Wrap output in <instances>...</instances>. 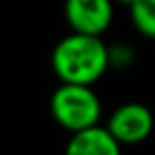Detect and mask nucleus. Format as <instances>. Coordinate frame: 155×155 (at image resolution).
<instances>
[{"mask_svg": "<svg viewBox=\"0 0 155 155\" xmlns=\"http://www.w3.org/2000/svg\"><path fill=\"white\" fill-rule=\"evenodd\" d=\"M110 65V49L100 35L77 34L63 38L51 55V67L61 83L87 84L100 79Z\"/></svg>", "mask_w": 155, "mask_h": 155, "instance_id": "nucleus-1", "label": "nucleus"}, {"mask_svg": "<svg viewBox=\"0 0 155 155\" xmlns=\"http://www.w3.org/2000/svg\"><path fill=\"white\" fill-rule=\"evenodd\" d=\"M51 114L61 128L75 134L98 126L102 106L91 87L63 83L51 96Z\"/></svg>", "mask_w": 155, "mask_h": 155, "instance_id": "nucleus-2", "label": "nucleus"}, {"mask_svg": "<svg viewBox=\"0 0 155 155\" xmlns=\"http://www.w3.org/2000/svg\"><path fill=\"white\" fill-rule=\"evenodd\" d=\"M118 2H122V4H128V6H130V4H132L134 0H118Z\"/></svg>", "mask_w": 155, "mask_h": 155, "instance_id": "nucleus-7", "label": "nucleus"}, {"mask_svg": "<svg viewBox=\"0 0 155 155\" xmlns=\"http://www.w3.org/2000/svg\"><path fill=\"white\" fill-rule=\"evenodd\" d=\"M112 0H65V18L77 34H104L112 24Z\"/></svg>", "mask_w": 155, "mask_h": 155, "instance_id": "nucleus-4", "label": "nucleus"}, {"mask_svg": "<svg viewBox=\"0 0 155 155\" xmlns=\"http://www.w3.org/2000/svg\"><path fill=\"white\" fill-rule=\"evenodd\" d=\"M65 155H122L120 141L108 132V128L92 126V128L75 132L69 140Z\"/></svg>", "mask_w": 155, "mask_h": 155, "instance_id": "nucleus-5", "label": "nucleus"}, {"mask_svg": "<svg viewBox=\"0 0 155 155\" xmlns=\"http://www.w3.org/2000/svg\"><path fill=\"white\" fill-rule=\"evenodd\" d=\"M130 14L136 30L145 38L155 39V0H134Z\"/></svg>", "mask_w": 155, "mask_h": 155, "instance_id": "nucleus-6", "label": "nucleus"}, {"mask_svg": "<svg viewBox=\"0 0 155 155\" xmlns=\"http://www.w3.org/2000/svg\"><path fill=\"white\" fill-rule=\"evenodd\" d=\"M106 128L120 141V145H136L151 134L153 114L149 112L147 106L140 102H128L114 110Z\"/></svg>", "mask_w": 155, "mask_h": 155, "instance_id": "nucleus-3", "label": "nucleus"}]
</instances>
